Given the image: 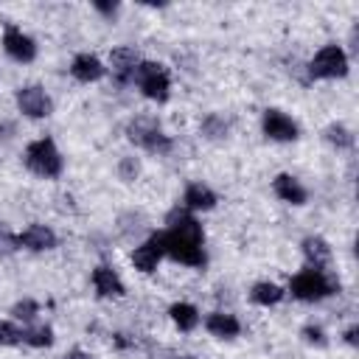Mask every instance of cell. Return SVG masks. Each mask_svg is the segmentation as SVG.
<instances>
[{"label":"cell","mask_w":359,"mask_h":359,"mask_svg":"<svg viewBox=\"0 0 359 359\" xmlns=\"http://www.w3.org/2000/svg\"><path fill=\"white\" fill-rule=\"evenodd\" d=\"M163 238V252L171 255L174 261L185 264V266H205V233L202 224L185 213V210H174L168 216V230L160 233Z\"/></svg>","instance_id":"obj_1"},{"label":"cell","mask_w":359,"mask_h":359,"mask_svg":"<svg viewBox=\"0 0 359 359\" xmlns=\"http://www.w3.org/2000/svg\"><path fill=\"white\" fill-rule=\"evenodd\" d=\"M339 289V283L337 280H331L323 269H303V272H297L294 278H292V283H289V292L297 297V300H306V303H314V300H323V297H328V294H334Z\"/></svg>","instance_id":"obj_2"},{"label":"cell","mask_w":359,"mask_h":359,"mask_svg":"<svg viewBox=\"0 0 359 359\" xmlns=\"http://www.w3.org/2000/svg\"><path fill=\"white\" fill-rule=\"evenodd\" d=\"M25 165L39 174V177H59L62 174V154L56 149V143L50 137H39L34 143H28L25 149Z\"/></svg>","instance_id":"obj_3"},{"label":"cell","mask_w":359,"mask_h":359,"mask_svg":"<svg viewBox=\"0 0 359 359\" xmlns=\"http://www.w3.org/2000/svg\"><path fill=\"white\" fill-rule=\"evenodd\" d=\"M132 81L151 101H165L168 98L171 79H168V70L163 65H157V62H137V67L132 73Z\"/></svg>","instance_id":"obj_4"},{"label":"cell","mask_w":359,"mask_h":359,"mask_svg":"<svg viewBox=\"0 0 359 359\" xmlns=\"http://www.w3.org/2000/svg\"><path fill=\"white\" fill-rule=\"evenodd\" d=\"M126 135H129L132 143H137L140 149H146V151H151V154H165V151H171V137L163 135L160 123L151 121V118H135V121H129Z\"/></svg>","instance_id":"obj_5"},{"label":"cell","mask_w":359,"mask_h":359,"mask_svg":"<svg viewBox=\"0 0 359 359\" xmlns=\"http://www.w3.org/2000/svg\"><path fill=\"white\" fill-rule=\"evenodd\" d=\"M309 73L314 79H342L348 73V56L339 45H323L311 65H309Z\"/></svg>","instance_id":"obj_6"},{"label":"cell","mask_w":359,"mask_h":359,"mask_svg":"<svg viewBox=\"0 0 359 359\" xmlns=\"http://www.w3.org/2000/svg\"><path fill=\"white\" fill-rule=\"evenodd\" d=\"M17 109L28 118H45L50 115V98L39 84H25L17 90Z\"/></svg>","instance_id":"obj_7"},{"label":"cell","mask_w":359,"mask_h":359,"mask_svg":"<svg viewBox=\"0 0 359 359\" xmlns=\"http://www.w3.org/2000/svg\"><path fill=\"white\" fill-rule=\"evenodd\" d=\"M261 126H264V135L269 140L286 143V140H294L297 137V123L286 112H280V109H266L264 118H261Z\"/></svg>","instance_id":"obj_8"},{"label":"cell","mask_w":359,"mask_h":359,"mask_svg":"<svg viewBox=\"0 0 359 359\" xmlns=\"http://www.w3.org/2000/svg\"><path fill=\"white\" fill-rule=\"evenodd\" d=\"M3 50H6L14 62H34V56H36V42H34L28 34H22L20 28L8 25L6 34H3Z\"/></svg>","instance_id":"obj_9"},{"label":"cell","mask_w":359,"mask_h":359,"mask_svg":"<svg viewBox=\"0 0 359 359\" xmlns=\"http://www.w3.org/2000/svg\"><path fill=\"white\" fill-rule=\"evenodd\" d=\"M165 252H163V238H160V233H154L149 241H143L140 247H135V252H132V264H135V269H140V272H154L157 269V264H160V258H163Z\"/></svg>","instance_id":"obj_10"},{"label":"cell","mask_w":359,"mask_h":359,"mask_svg":"<svg viewBox=\"0 0 359 359\" xmlns=\"http://www.w3.org/2000/svg\"><path fill=\"white\" fill-rule=\"evenodd\" d=\"M17 244L25 247V250H34V252H42V250H50L56 247V233L45 224H31L25 227L20 236H17Z\"/></svg>","instance_id":"obj_11"},{"label":"cell","mask_w":359,"mask_h":359,"mask_svg":"<svg viewBox=\"0 0 359 359\" xmlns=\"http://www.w3.org/2000/svg\"><path fill=\"white\" fill-rule=\"evenodd\" d=\"M93 286H95V292H98L101 297H121V294L126 292L123 280H121L118 272L109 269V266H95V269H93Z\"/></svg>","instance_id":"obj_12"},{"label":"cell","mask_w":359,"mask_h":359,"mask_svg":"<svg viewBox=\"0 0 359 359\" xmlns=\"http://www.w3.org/2000/svg\"><path fill=\"white\" fill-rule=\"evenodd\" d=\"M70 73H73V79H79V81H98V79L107 73V67H104V62H101L98 56H93V53H79V56L73 59V65H70Z\"/></svg>","instance_id":"obj_13"},{"label":"cell","mask_w":359,"mask_h":359,"mask_svg":"<svg viewBox=\"0 0 359 359\" xmlns=\"http://www.w3.org/2000/svg\"><path fill=\"white\" fill-rule=\"evenodd\" d=\"M272 191H275L283 202H289V205H303V202L309 199L306 188H303L300 180H294L292 174H278V177L272 180Z\"/></svg>","instance_id":"obj_14"},{"label":"cell","mask_w":359,"mask_h":359,"mask_svg":"<svg viewBox=\"0 0 359 359\" xmlns=\"http://www.w3.org/2000/svg\"><path fill=\"white\" fill-rule=\"evenodd\" d=\"M205 328H208L213 337L233 339V337H238L241 323H238L233 314H224V311H210V314L205 317Z\"/></svg>","instance_id":"obj_15"},{"label":"cell","mask_w":359,"mask_h":359,"mask_svg":"<svg viewBox=\"0 0 359 359\" xmlns=\"http://www.w3.org/2000/svg\"><path fill=\"white\" fill-rule=\"evenodd\" d=\"M303 255H306V261H309L311 269H323L331 261V247H328L325 238L309 236V238H303Z\"/></svg>","instance_id":"obj_16"},{"label":"cell","mask_w":359,"mask_h":359,"mask_svg":"<svg viewBox=\"0 0 359 359\" xmlns=\"http://www.w3.org/2000/svg\"><path fill=\"white\" fill-rule=\"evenodd\" d=\"M182 202H185V208H188V210H210V208L216 205V194H213L208 185L194 182V185H188V188H185Z\"/></svg>","instance_id":"obj_17"},{"label":"cell","mask_w":359,"mask_h":359,"mask_svg":"<svg viewBox=\"0 0 359 359\" xmlns=\"http://www.w3.org/2000/svg\"><path fill=\"white\" fill-rule=\"evenodd\" d=\"M109 62H112V70H115V76H118L121 84L129 81L132 73H135V67H137V56H135L132 48H115L112 56H109Z\"/></svg>","instance_id":"obj_18"},{"label":"cell","mask_w":359,"mask_h":359,"mask_svg":"<svg viewBox=\"0 0 359 359\" xmlns=\"http://www.w3.org/2000/svg\"><path fill=\"white\" fill-rule=\"evenodd\" d=\"M250 300L258 303V306H275L283 300V289L272 280H258L252 289H250Z\"/></svg>","instance_id":"obj_19"},{"label":"cell","mask_w":359,"mask_h":359,"mask_svg":"<svg viewBox=\"0 0 359 359\" xmlns=\"http://www.w3.org/2000/svg\"><path fill=\"white\" fill-rule=\"evenodd\" d=\"M168 314H171V320H174V325H177L180 331H194V328L199 325V311H196V306H191V303H174V306L168 309Z\"/></svg>","instance_id":"obj_20"},{"label":"cell","mask_w":359,"mask_h":359,"mask_svg":"<svg viewBox=\"0 0 359 359\" xmlns=\"http://www.w3.org/2000/svg\"><path fill=\"white\" fill-rule=\"evenodd\" d=\"M22 342H28L34 348H48V345H53V331H50V325H34L22 334Z\"/></svg>","instance_id":"obj_21"},{"label":"cell","mask_w":359,"mask_h":359,"mask_svg":"<svg viewBox=\"0 0 359 359\" xmlns=\"http://www.w3.org/2000/svg\"><path fill=\"white\" fill-rule=\"evenodd\" d=\"M325 137H328L337 149H351V146H353V135H351L342 123H331V126L325 129Z\"/></svg>","instance_id":"obj_22"},{"label":"cell","mask_w":359,"mask_h":359,"mask_svg":"<svg viewBox=\"0 0 359 359\" xmlns=\"http://www.w3.org/2000/svg\"><path fill=\"white\" fill-rule=\"evenodd\" d=\"M22 342V331L8 323V320H0V345H20Z\"/></svg>","instance_id":"obj_23"},{"label":"cell","mask_w":359,"mask_h":359,"mask_svg":"<svg viewBox=\"0 0 359 359\" xmlns=\"http://www.w3.org/2000/svg\"><path fill=\"white\" fill-rule=\"evenodd\" d=\"M202 132H205L208 137H224V135H227V123H224L219 115H208L205 123H202Z\"/></svg>","instance_id":"obj_24"},{"label":"cell","mask_w":359,"mask_h":359,"mask_svg":"<svg viewBox=\"0 0 359 359\" xmlns=\"http://www.w3.org/2000/svg\"><path fill=\"white\" fill-rule=\"evenodd\" d=\"M36 311H39V306H36L34 300H22V303L14 306V317H17V320H25V323H31V320L36 317Z\"/></svg>","instance_id":"obj_25"},{"label":"cell","mask_w":359,"mask_h":359,"mask_svg":"<svg viewBox=\"0 0 359 359\" xmlns=\"http://www.w3.org/2000/svg\"><path fill=\"white\" fill-rule=\"evenodd\" d=\"M303 339L311 342V345H320V348L325 345V334H323L320 325H306V328H303Z\"/></svg>","instance_id":"obj_26"},{"label":"cell","mask_w":359,"mask_h":359,"mask_svg":"<svg viewBox=\"0 0 359 359\" xmlns=\"http://www.w3.org/2000/svg\"><path fill=\"white\" fill-rule=\"evenodd\" d=\"M121 174H123V180H132V177L137 174V163H135L132 157H126V160L121 163Z\"/></svg>","instance_id":"obj_27"},{"label":"cell","mask_w":359,"mask_h":359,"mask_svg":"<svg viewBox=\"0 0 359 359\" xmlns=\"http://www.w3.org/2000/svg\"><path fill=\"white\" fill-rule=\"evenodd\" d=\"M62 359H93L87 351H81V348H73V351H67Z\"/></svg>","instance_id":"obj_28"},{"label":"cell","mask_w":359,"mask_h":359,"mask_svg":"<svg viewBox=\"0 0 359 359\" xmlns=\"http://www.w3.org/2000/svg\"><path fill=\"white\" fill-rule=\"evenodd\" d=\"M95 8H98L101 14H107V17H112V14L118 11V6H115V3H95Z\"/></svg>","instance_id":"obj_29"},{"label":"cell","mask_w":359,"mask_h":359,"mask_svg":"<svg viewBox=\"0 0 359 359\" xmlns=\"http://www.w3.org/2000/svg\"><path fill=\"white\" fill-rule=\"evenodd\" d=\"M356 334H359V328H356V325H351V328L345 331V342H348V345H356V342H359V339H356Z\"/></svg>","instance_id":"obj_30"},{"label":"cell","mask_w":359,"mask_h":359,"mask_svg":"<svg viewBox=\"0 0 359 359\" xmlns=\"http://www.w3.org/2000/svg\"><path fill=\"white\" fill-rule=\"evenodd\" d=\"M180 359H196V356H180Z\"/></svg>","instance_id":"obj_31"}]
</instances>
